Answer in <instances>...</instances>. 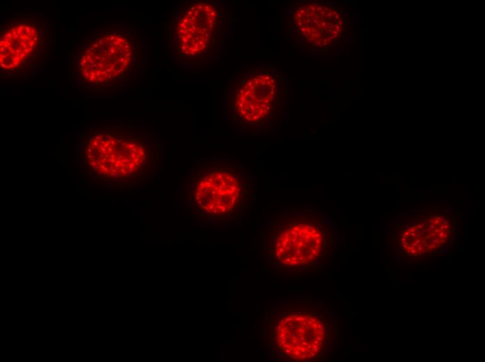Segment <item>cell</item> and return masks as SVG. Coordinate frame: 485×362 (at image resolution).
Instances as JSON below:
<instances>
[{
	"mask_svg": "<svg viewBox=\"0 0 485 362\" xmlns=\"http://www.w3.org/2000/svg\"><path fill=\"white\" fill-rule=\"evenodd\" d=\"M274 80L266 74L248 79L236 96L238 113L250 123L262 120L269 113L274 99Z\"/></svg>",
	"mask_w": 485,
	"mask_h": 362,
	"instance_id": "8992f818",
	"label": "cell"
},
{
	"mask_svg": "<svg viewBox=\"0 0 485 362\" xmlns=\"http://www.w3.org/2000/svg\"><path fill=\"white\" fill-rule=\"evenodd\" d=\"M92 173H93V175H96L95 172H94V171H92Z\"/></svg>",
	"mask_w": 485,
	"mask_h": 362,
	"instance_id": "30bf717a",
	"label": "cell"
},
{
	"mask_svg": "<svg viewBox=\"0 0 485 362\" xmlns=\"http://www.w3.org/2000/svg\"><path fill=\"white\" fill-rule=\"evenodd\" d=\"M98 173L100 174V175H103V174H104L103 172H102L100 169L98 170Z\"/></svg>",
	"mask_w": 485,
	"mask_h": 362,
	"instance_id": "9c48e42d",
	"label": "cell"
},
{
	"mask_svg": "<svg viewBox=\"0 0 485 362\" xmlns=\"http://www.w3.org/2000/svg\"><path fill=\"white\" fill-rule=\"evenodd\" d=\"M217 18L214 6L199 2L189 8L178 26L179 50L184 54L196 55L207 47Z\"/></svg>",
	"mask_w": 485,
	"mask_h": 362,
	"instance_id": "5b68a950",
	"label": "cell"
},
{
	"mask_svg": "<svg viewBox=\"0 0 485 362\" xmlns=\"http://www.w3.org/2000/svg\"><path fill=\"white\" fill-rule=\"evenodd\" d=\"M97 165H98V163H97V162H95V161L91 162V164H90V166H93H93H97Z\"/></svg>",
	"mask_w": 485,
	"mask_h": 362,
	"instance_id": "ba28073f",
	"label": "cell"
},
{
	"mask_svg": "<svg viewBox=\"0 0 485 362\" xmlns=\"http://www.w3.org/2000/svg\"><path fill=\"white\" fill-rule=\"evenodd\" d=\"M323 237L315 226L300 223L282 231L274 246L275 259L285 266L311 263L320 255Z\"/></svg>",
	"mask_w": 485,
	"mask_h": 362,
	"instance_id": "277c9868",
	"label": "cell"
},
{
	"mask_svg": "<svg viewBox=\"0 0 485 362\" xmlns=\"http://www.w3.org/2000/svg\"><path fill=\"white\" fill-rule=\"evenodd\" d=\"M132 55L128 39L106 33L95 40L82 54L79 67L88 82L98 84L114 79L130 65Z\"/></svg>",
	"mask_w": 485,
	"mask_h": 362,
	"instance_id": "6da1fadb",
	"label": "cell"
},
{
	"mask_svg": "<svg viewBox=\"0 0 485 362\" xmlns=\"http://www.w3.org/2000/svg\"><path fill=\"white\" fill-rule=\"evenodd\" d=\"M244 186L231 170L220 168L201 178L194 190L196 203L207 213L225 214L240 200Z\"/></svg>",
	"mask_w": 485,
	"mask_h": 362,
	"instance_id": "3957f363",
	"label": "cell"
},
{
	"mask_svg": "<svg viewBox=\"0 0 485 362\" xmlns=\"http://www.w3.org/2000/svg\"><path fill=\"white\" fill-rule=\"evenodd\" d=\"M324 337L323 323L307 314H291L281 320L277 327L278 347L285 356L295 360L317 356Z\"/></svg>",
	"mask_w": 485,
	"mask_h": 362,
	"instance_id": "7a4b0ae2",
	"label": "cell"
},
{
	"mask_svg": "<svg viewBox=\"0 0 485 362\" xmlns=\"http://www.w3.org/2000/svg\"><path fill=\"white\" fill-rule=\"evenodd\" d=\"M38 40L36 29L30 24H18L1 38L0 65L4 70L17 68L33 51Z\"/></svg>",
	"mask_w": 485,
	"mask_h": 362,
	"instance_id": "52a82bcc",
	"label": "cell"
}]
</instances>
